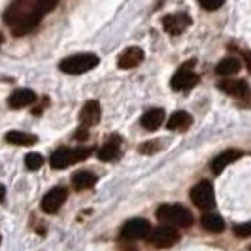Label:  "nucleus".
<instances>
[{"label":"nucleus","instance_id":"20e7f679","mask_svg":"<svg viewBox=\"0 0 251 251\" xmlns=\"http://www.w3.org/2000/svg\"><path fill=\"white\" fill-rule=\"evenodd\" d=\"M89 155H91V150L87 148H75V150H70V148H59L51 155L50 163L51 168L55 170H63V168H68L70 164L79 163V161H85Z\"/></svg>","mask_w":251,"mask_h":251},{"label":"nucleus","instance_id":"f257e3e1","mask_svg":"<svg viewBox=\"0 0 251 251\" xmlns=\"http://www.w3.org/2000/svg\"><path fill=\"white\" fill-rule=\"evenodd\" d=\"M42 15L38 0H13L4 12V23L10 26L13 36H25L36 28Z\"/></svg>","mask_w":251,"mask_h":251},{"label":"nucleus","instance_id":"cd10ccee","mask_svg":"<svg viewBox=\"0 0 251 251\" xmlns=\"http://www.w3.org/2000/svg\"><path fill=\"white\" fill-rule=\"evenodd\" d=\"M87 126H81L79 130H75V134H74V138L75 140H87Z\"/></svg>","mask_w":251,"mask_h":251},{"label":"nucleus","instance_id":"4468645a","mask_svg":"<svg viewBox=\"0 0 251 251\" xmlns=\"http://www.w3.org/2000/svg\"><path fill=\"white\" fill-rule=\"evenodd\" d=\"M100 113H102L100 104L97 100H89L87 104L83 106L81 113H79V121H81L83 126H93L100 121Z\"/></svg>","mask_w":251,"mask_h":251},{"label":"nucleus","instance_id":"2eb2a0df","mask_svg":"<svg viewBox=\"0 0 251 251\" xmlns=\"http://www.w3.org/2000/svg\"><path fill=\"white\" fill-rule=\"evenodd\" d=\"M119 153H121V138L119 136H112L99 150V159L104 161V163H110V161H115L119 157Z\"/></svg>","mask_w":251,"mask_h":251},{"label":"nucleus","instance_id":"ddd939ff","mask_svg":"<svg viewBox=\"0 0 251 251\" xmlns=\"http://www.w3.org/2000/svg\"><path fill=\"white\" fill-rule=\"evenodd\" d=\"M242 157V151L240 150H225L223 153H219L212 161V172L214 174H221L228 164H232L234 161H238Z\"/></svg>","mask_w":251,"mask_h":251},{"label":"nucleus","instance_id":"1a4fd4ad","mask_svg":"<svg viewBox=\"0 0 251 251\" xmlns=\"http://www.w3.org/2000/svg\"><path fill=\"white\" fill-rule=\"evenodd\" d=\"M66 202V189L64 187H53L44 195V199L40 202V208L46 214H55L59 212V208Z\"/></svg>","mask_w":251,"mask_h":251},{"label":"nucleus","instance_id":"aec40b11","mask_svg":"<svg viewBox=\"0 0 251 251\" xmlns=\"http://www.w3.org/2000/svg\"><path fill=\"white\" fill-rule=\"evenodd\" d=\"M240 68H242V63H240L236 57H226L221 63L215 66V74L223 75V77H228L232 74H238Z\"/></svg>","mask_w":251,"mask_h":251},{"label":"nucleus","instance_id":"5701e85b","mask_svg":"<svg viewBox=\"0 0 251 251\" xmlns=\"http://www.w3.org/2000/svg\"><path fill=\"white\" fill-rule=\"evenodd\" d=\"M44 164V157L40 153H28L25 157V166L26 170H38Z\"/></svg>","mask_w":251,"mask_h":251},{"label":"nucleus","instance_id":"6ab92c4d","mask_svg":"<svg viewBox=\"0 0 251 251\" xmlns=\"http://www.w3.org/2000/svg\"><path fill=\"white\" fill-rule=\"evenodd\" d=\"M97 183V176L89 170H79L72 176V187L75 191H85V189L93 187Z\"/></svg>","mask_w":251,"mask_h":251},{"label":"nucleus","instance_id":"0eeeda50","mask_svg":"<svg viewBox=\"0 0 251 251\" xmlns=\"http://www.w3.org/2000/svg\"><path fill=\"white\" fill-rule=\"evenodd\" d=\"M193 64H195V61H189V63H185L177 70L176 74L172 75L170 85H172L174 91H189V89H193L199 83V75L191 70Z\"/></svg>","mask_w":251,"mask_h":251},{"label":"nucleus","instance_id":"6e6552de","mask_svg":"<svg viewBox=\"0 0 251 251\" xmlns=\"http://www.w3.org/2000/svg\"><path fill=\"white\" fill-rule=\"evenodd\" d=\"M151 232V225L150 221L142 219V217H136V219H128L123 228H121V238L125 240H142L148 238Z\"/></svg>","mask_w":251,"mask_h":251},{"label":"nucleus","instance_id":"a211bd4d","mask_svg":"<svg viewBox=\"0 0 251 251\" xmlns=\"http://www.w3.org/2000/svg\"><path fill=\"white\" fill-rule=\"evenodd\" d=\"M193 123V117L187 112H174L170 115V119L166 121L168 130H177V132H185Z\"/></svg>","mask_w":251,"mask_h":251},{"label":"nucleus","instance_id":"f8f14e48","mask_svg":"<svg viewBox=\"0 0 251 251\" xmlns=\"http://www.w3.org/2000/svg\"><path fill=\"white\" fill-rule=\"evenodd\" d=\"M142 61H144V51L140 48H128L119 55L117 66L123 68V70H130V68H136Z\"/></svg>","mask_w":251,"mask_h":251},{"label":"nucleus","instance_id":"9b49d317","mask_svg":"<svg viewBox=\"0 0 251 251\" xmlns=\"http://www.w3.org/2000/svg\"><path fill=\"white\" fill-rule=\"evenodd\" d=\"M34 102H36V93L32 89H17L8 99V104L12 110H21V108H26Z\"/></svg>","mask_w":251,"mask_h":251},{"label":"nucleus","instance_id":"4be33fe9","mask_svg":"<svg viewBox=\"0 0 251 251\" xmlns=\"http://www.w3.org/2000/svg\"><path fill=\"white\" fill-rule=\"evenodd\" d=\"M6 142L13 144V146H34L36 144V136L21 132V130H12V132L6 134Z\"/></svg>","mask_w":251,"mask_h":251},{"label":"nucleus","instance_id":"dca6fc26","mask_svg":"<svg viewBox=\"0 0 251 251\" xmlns=\"http://www.w3.org/2000/svg\"><path fill=\"white\" fill-rule=\"evenodd\" d=\"M219 89L226 93V95H232V97H248L250 95V85L244 81V79H225L219 83Z\"/></svg>","mask_w":251,"mask_h":251},{"label":"nucleus","instance_id":"f3484780","mask_svg":"<svg viewBox=\"0 0 251 251\" xmlns=\"http://www.w3.org/2000/svg\"><path fill=\"white\" fill-rule=\"evenodd\" d=\"M140 123L146 130H157L164 123V110L163 108H151L142 115Z\"/></svg>","mask_w":251,"mask_h":251},{"label":"nucleus","instance_id":"7ed1b4c3","mask_svg":"<svg viewBox=\"0 0 251 251\" xmlns=\"http://www.w3.org/2000/svg\"><path fill=\"white\" fill-rule=\"evenodd\" d=\"M99 64V57L93 55V53H79V55H72V57H66L61 61V70L64 74L70 75H79L87 70H93L95 66Z\"/></svg>","mask_w":251,"mask_h":251},{"label":"nucleus","instance_id":"412c9836","mask_svg":"<svg viewBox=\"0 0 251 251\" xmlns=\"http://www.w3.org/2000/svg\"><path fill=\"white\" fill-rule=\"evenodd\" d=\"M201 223H202V226H204V230L214 232V234H219V232L225 230V221H223L217 214H212V212L202 215Z\"/></svg>","mask_w":251,"mask_h":251},{"label":"nucleus","instance_id":"f03ea898","mask_svg":"<svg viewBox=\"0 0 251 251\" xmlns=\"http://www.w3.org/2000/svg\"><path fill=\"white\" fill-rule=\"evenodd\" d=\"M157 219L163 225L174 226V228H189L193 225V214L185 206L179 204H164L157 210Z\"/></svg>","mask_w":251,"mask_h":251},{"label":"nucleus","instance_id":"39448f33","mask_svg":"<svg viewBox=\"0 0 251 251\" xmlns=\"http://www.w3.org/2000/svg\"><path fill=\"white\" fill-rule=\"evenodd\" d=\"M191 201L193 204L199 208V210H212L215 206V193L214 185L208 181V179H202L199 181L195 187L191 189Z\"/></svg>","mask_w":251,"mask_h":251},{"label":"nucleus","instance_id":"bb28decb","mask_svg":"<svg viewBox=\"0 0 251 251\" xmlns=\"http://www.w3.org/2000/svg\"><path fill=\"white\" fill-rule=\"evenodd\" d=\"M57 4H59V0H38V6H40L42 13L53 12L57 8Z\"/></svg>","mask_w":251,"mask_h":251},{"label":"nucleus","instance_id":"393cba45","mask_svg":"<svg viewBox=\"0 0 251 251\" xmlns=\"http://www.w3.org/2000/svg\"><path fill=\"white\" fill-rule=\"evenodd\" d=\"M199 4H201L204 10L214 12V10H219L225 4V0H199Z\"/></svg>","mask_w":251,"mask_h":251},{"label":"nucleus","instance_id":"423d86ee","mask_svg":"<svg viewBox=\"0 0 251 251\" xmlns=\"http://www.w3.org/2000/svg\"><path fill=\"white\" fill-rule=\"evenodd\" d=\"M148 240L157 248H172L179 242V230L168 225L155 226V228H151Z\"/></svg>","mask_w":251,"mask_h":251},{"label":"nucleus","instance_id":"b1692460","mask_svg":"<svg viewBox=\"0 0 251 251\" xmlns=\"http://www.w3.org/2000/svg\"><path fill=\"white\" fill-rule=\"evenodd\" d=\"M159 150H161V142H159V140H150V142H144V144L140 146V153H144V155L157 153Z\"/></svg>","mask_w":251,"mask_h":251},{"label":"nucleus","instance_id":"9d476101","mask_svg":"<svg viewBox=\"0 0 251 251\" xmlns=\"http://www.w3.org/2000/svg\"><path fill=\"white\" fill-rule=\"evenodd\" d=\"M189 25H191V17L183 12L170 13V15L163 17V28L168 32V34H172V36L181 34Z\"/></svg>","mask_w":251,"mask_h":251},{"label":"nucleus","instance_id":"a878e982","mask_svg":"<svg viewBox=\"0 0 251 251\" xmlns=\"http://www.w3.org/2000/svg\"><path fill=\"white\" fill-rule=\"evenodd\" d=\"M234 234L240 236V238H248V236H251V221L234 226Z\"/></svg>","mask_w":251,"mask_h":251},{"label":"nucleus","instance_id":"c85d7f7f","mask_svg":"<svg viewBox=\"0 0 251 251\" xmlns=\"http://www.w3.org/2000/svg\"><path fill=\"white\" fill-rule=\"evenodd\" d=\"M6 199V189H4V185L0 183V202Z\"/></svg>","mask_w":251,"mask_h":251},{"label":"nucleus","instance_id":"c756f323","mask_svg":"<svg viewBox=\"0 0 251 251\" xmlns=\"http://www.w3.org/2000/svg\"><path fill=\"white\" fill-rule=\"evenodd\" d=\"M2 40H4V36H2V34H0V44H2Z\"/></svg>","mask_w":251,"mask_h":251}]
</instances>
